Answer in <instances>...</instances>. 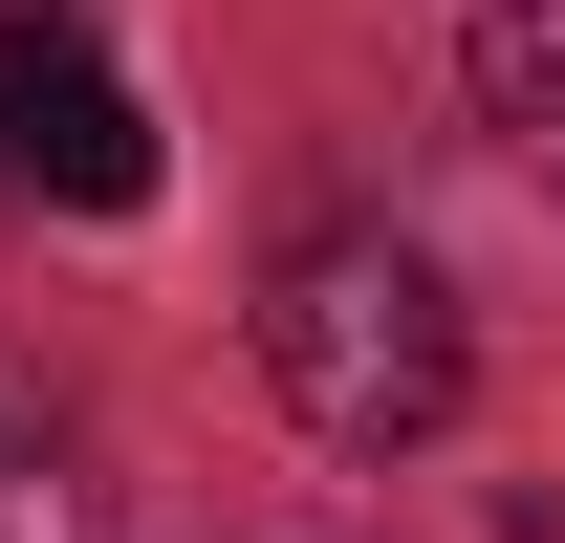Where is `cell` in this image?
Instances as JSON below:
<instances>
[{
	"instance_id": "4",
	"label": "cell",
	"mask_w": 565,
	"mask_h": 543,
	"mask_svg": "<svg viewBox=\"0 0 565 543\" xmlns=\"http://www.w3.org/2000/svg\"><path fill=\"white\" fill-rule=\"evenodd\" d=\"M479 109H500V152L565 196V0H479Z\"/></svg>"
},
{
	"instance_id": "1",
	"label": "cell",
	"mask_w": 565,
	"mask_h": 543,
	"mask_svg": "<svg viewBox=\"0 0 565 543\" xmlns=\"http://www.w3.org/2000/svg\"><path fill=\"white\" fill-rule=\"evenodd\" d=\"M262 370H282V413H305L327 457H414L435 413H457V283H435L392 217H327V239H282V283H262Z\"/></svg>"
},
{
	"instance_id": "2",
	"label": "cell",
	"mask_w": 565,
	"mask_h": 543,
	"mask_svg": "<svg viewBox=\"0 0 565 543\" xmlns=\"http://www.w3.org/2000/svg\"><path fill=\"white\" fill-rule=\"evenodd\" d=\"M0 174H44L66 217H131V196H152V109L109 87V44L0 22Z\"/></svg>"
},
{
	"instance_id": "3",
	"label": "cell",
	"mask_w": 565,
	"mask_h": 543,
	"mask_svg": "<svg viewBox=\"0 0 565 543\" xmlns=\"http://www.w3.org/2000/svg\"><path fill=\"white\" fill-rule=\"evenodd\" d=\"M0 543H109V478H87V413L0 348Z\"/></svg>"
}]
</instances>
